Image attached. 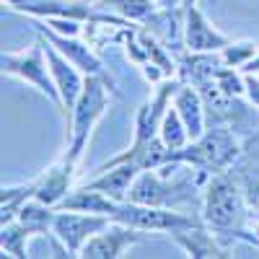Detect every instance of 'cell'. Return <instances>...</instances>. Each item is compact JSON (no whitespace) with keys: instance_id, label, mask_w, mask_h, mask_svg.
I'll return each mask as SVG.
<instances>
[{"instance_id":"7c38bea8","label":"cell","mask_w":259,"mask_h":259,"mask_svg":"<svg viewBox=\"0 0 259 259\" xmlns=\"http://www.w3.org/2000/svg\"><path fill=\"white\" fill-rule=\"evenodd\" d=\"M41 31V36H45L47 41H52V45L68 57L75 68L85 75H106L104 73V62L96 57V52L89 47V45H83V41H78L75 36H68V34H60L55 29H50L47 24H39L36 26Z\"/></svg>"},{"instance_id":"8fae6325","label":"cell","mask_w":259,"mask_h":259,"mask_svg":"<svg viewBox=\"0 0 259 259\" xmlns=\"http://www.w3.org/2000/svg\"><path fill=\"white\" fill-rule=\"evenodd\" d=\"M45 55H47L52 78L57 83V91H60V99H62V114H70L80 91H83V85H85V80H83V75H80V70L75 68V65L47 39H45Z\"/></svg>"},{"instance_id":"603a6c76","label":"cell","mask_w":259,"mask_h":259,"mask_svg":"<svg viewBox=\"0 0 259 259\" xmlns=\"http://www.w3.org/2000/svg\"><path fill=\"white\" fill-rule=\"evenodd\" d=\"M244 158L254 166H259V127L254 130L251 135H246L244 140Z\"/></svg>"},{"instance_id":"9c48e42d","label":"cell","mask_w":259,"mask_h":259,"mask_svg":"<svg viewBox=\"0 0 259 259\" xmlns=\"http://www.w3.org/2000/svg\"><path fill=\"white\" fill-rule=\"evenodd\" d=\"M138 241H140V228L112 221L104 231H99L96 236H91V239L83 244L78 256H83V259H117L130 246H135Z\"/></svg>"},{"instance_id":"484cf974","label":"cell","mask_w":259,"mask_h":259,"mask_svg":"<svg viewBox=\"0 0 259 259\" xmlns=\"http://www.w3.org/2000/svg\"><path fill=\"white\" fill-rule=\"evenodd\" d=\"M241 73H259V52H256V57H254L249 65H244Z\"/></svg>"},{"instance_id":"7a4b0ae2","label":"cell","mask_w":259,"mask_h":259,"mask_svg":"<svg viewBox=\"0 0 259 259\" xmlns=\"http://www.w3.org/2000/svg\"><path fill=\"white\" fill-rule=\"evenodd\" d=\"M109 94H117L114 89V80L109 75H89L85 78V85L70 112V145H68V153L65 158L80 163V156L85 145H89V138L94 133L96 122L106 114L109 109Z\"/></svg>"},{"instance_id":"ba28073f","label":"cell","mask_w":259,"mask_h":259,"mask_svg":"<svg viewBox=\"0 0 259 259\" xmlns=\"http://www.w3.org/2000/svg\"><path fill=\"white\" fill-rule=\"evenodd\" d=\"M182 85V78H166L161 85H158V91L145 99L140 104V109L135 114V140L130 148H143L148 143H153L161 133V122H163V114L166 109L171 106V101H174V94L177 89Z\"/></svg>"},{"instance_id":"cb8c5ba5","label":"cell","mask_w":259,"mask_h":259,"mask_svg":"<svg viewBox=\"0 0 259 259\" xmlns=\"http://www.w3.org/2000/svg\"><path fill=\"white\" fill-rule=\"evenodd\" d=\"M244 80H246V96H249L251 106H259V78H256V73H244Z\"/></svg>"},{"instance_id":"ffe728a7","label":"cell","mask_w":259,"mask_h":259,"mask_svg":"<svg viewBox=\"0 0 259 259\" xmlns=\"http://www.w3.org/2000/svg\"><path fill=\"white\" fill-rule=\"evenodd\" d=\"M99 8L109 11L119 18H127V21H140V24H145V21L156 13V0H99L96 3Z\"/></svg>"},{"instance_id":"ac0fdd59","label":"cell","mask_w":259,"mask_h":259,"mask_svg":"<svg viewBox=\"0 0 259 259\" xmlns=\"http://www.w3.org/2000/svg\"><path fill=\"white\" fill-rule=\"evenodd\" d=\"M34 192H36L34 179L26 184H18V187H3V192H0V223L16 221L21 210H24V205L34 200Z\"/></svg>"},{"instance_id":"4fadbf2b","label":"cell","mask_w":259,"mask_h":259,"mask_svg":"<svg viewBox=\"0 0 259 259\" xmlns=\"http://www.w3.org/2000/svg\"><path fill=\"white\" fill-rule=\"evenodd\" d=\"M75 168L78 163L68 161V158H62L57 161L55 166H50L45 174H39L34 179L36 184V192H34V197L39 202H45L50 207H57L65 197H68V192H70V184H73V177H75Z\"/></svg>"},{"instance_id":"5b68a950","label":"cell","mask_w":259,"mask_h":259,"mask_svg":"<svg viewBox=\"0 0 259 259\" xmlns=\"http://www.w3.org/2000/svg\"><path fill=\"white\" fill-rule=\"evenodd\" d=\"M13 11L29 13L36 18H73V21H89V24H114V26H130L127 18H119L109 11L99 8L96 3L85 0H3Z\"/></svg>"},{"instance_id":"44dd1931","label":"cell","mask_w":259,"mask_h":259,"mask_svg":"<svg viewBox=\"0 0 259 259\" xmlns=\"http://www.w3.org/2000/svg\"><path fill=\"white\" fill-rule=\"evenodd\" d=\"M161 140L166 143V148L168 150H182V148H187L189 145V133H187V124H184V119L179 117V112L174 109V104L166 109V114H163V122H161Z\"/></svg>"},{"instance_id":"3957f363","label":"cell","mask_w":259,"mask_h":259,"mask_svg":"<svg viewBox=\"0 0 259 259\" xmlns=\"http://www.w3.org/2000/svg\"><path fill=\"white\" fill-rule=\"evenodd\" d=\"M241 156H244V143H239V135L226 124H212V130H205L202 138L177 150L174 161H184L202 171L205 177H215L223 174V171H231Z\"/></svg>"},{"instance_id":"7402d4cb","label":"cell","mask_w":259,"mask_h":259,"mask_svg":"<svg viewBox=\"0 0 259 259\" xmlns=\"http://www.w3.org/2000/svg\"><path fill=\"white\" fill-rule=\"evenodd\" d=\"M259 45L256 41H231L228 47H223L218 55H221V60L226 62V65H231V68H244V65H249L254 57H256V50Z\"/></svg>"},{"instance_id":"2e32d148","label":"cell","mask_w":259,"mask_h":259,"mask_svg":"<svg viewBox=\"0 0 259 259\" xmlns=\"http://www.w3.org/2000/svg\"><path fill=\"white\" fill-rule=\"evenodd\" d=\"M119 202L114 197H109L106 192L101 189H94V187H78V189H70L68 197H65L57 210H80V212H99V215H112L117 212Z\"/></svg>"},{"instance_id":"6da1fadb","label":"cell","mask_w":259,"mask_h":259,"mask_svg":"<svg viewBox=\"0 0 259 259\" xmlns=\"http://www.w3.org/2000/svg\"><path fill=\"white\" fill-rule=\"evenodd\" d=\"M202 223L215 236H236L251 244V205L228 171L210 177L202 187Z\"/></svg>"},{"instance_id":"d4e9b609","label":"cell","mask_w":259,"mask_h":259,"mask_svg":"<svg viewBox=\"0 0 259 259\" xmlns=\"http://www.w3.org/2000/svg\"><path fill=\"white\" fill-rule=\"evenodd\" d=\"M182 3H189V0H156L158 8H179Z\"/></svg>"},{"instance_id":"8992f818","label":"cell","mask_w":259,"mask_h":259,"mask_svg":"<svg viewBox=\"0 0 259 259\" xmlns=\"http://www.w3.org/2000/svg\"><path fill=\"white\" fill-rule=\"evenodd\" d=\"M112 221L127 223L133 228L140 231H168V233H177L184 228H194L200 226L197 221L187 215L184 210H174V207H156V205H140V202H119L117 212L112 215Z\"/></svg>"},{"instance_id":"9a60e30c","label":"cell","mask_w":259,"mask_h":259,"mask_svg":"<svg viewBox=\"0 0 259 259\" xmlns=\"http://www.w3.org/2000/svg\"><path fill=\"white\" fill-rule=\"evenodd\" d=\"M174 109L179 112V117L184 119V124H187V133H189V143L192 140H197V138H202L205 135V99H202V94H200V89L197 85H192V83H187V80H182V85L177 89V94H174Z\"/></svg>"},{"instance_id":"5bb4252c","label":"cell","mask_w":259,"mask_h":259,"mask_svg":"<svg viewBox=\"0 0 259 259\" xmlns=\"http://www.w3.org/2000/svg\"><path fill=\"white\" fill-rule=\"evenodd\" d=\"M99 177H94L89 182V187L106 192L109 197H114L117 202H124L130 197V189H133L140 168L133 161H117V163H104L96 168Z\"/></svg>"},{"instance_id":"e0dca14e","label":"cell","mask_w":259,"mask_h":259,"mask_svg":"<svg viewBox=\"0 0 259 259\" xmlns=\"http://www.w3.org/2000/svg\"><path fill=\"white\" fill-rule=\"evenodd\" d=\"M171 236H174V239L184 246V251H187L189 256H231L226 249H221L218 244H215L212 236L205 233L200 226L177 231V233H171Z\"/></svg>"},{"instance_id":"52a82bcc","label":"cell","mask_w":259,"mask_h":259,"mask_svg":"<svg viewBox=\"0 0 259 259\" xmlns=\"http://www.w3.org/2000/svg\"><path fill=\"white\" fill-rule=\"evenodd\" d=\"M112 223L109 215H99V212H80V210H57L55 221H52V233L57 236V241L62 249L68 251V256H78L83 244L104 231Z\"/></svg>"},{"instance_id":"277c9868","label":"cell","mask_w":259,"mask_h":259,"mask_svg":"<svg viewBox=\"0 0 259 259\" xmlns=\"http://www.w3.org/2000/svg\"><path fill=\"white\" fill-rule=\"evenodd\" d=\"M0 65H3V75H16L21 80H26L31 89H36L41 96H47L62 112V99H60L57 83L52 78L50 62L45 55V39H39L29 52H3Z\"/></svg>"},{"instance_id":"30bf717a","label":"cell","mask_w":259,"mask_h":259,"mask_svg":"<svg viewBox=\"0 0 259 259\" xmlns=\"http://www.w3.org/2000/svg\"><path fill=\"white\" fill-rule=\"evenodd\" d=\"M228 45L231 39L210 24L194 0H189L184 8V47L189 52H221Z\"/></svg>"},{"instance_id":"d6986e66","label":"cell","mask_w":259,"mask_h":259,"mask_svg":"<svg viewBox=\"0 0 259 259\" xmlns=\"http://www.w3.org/2000/svg\"><path fill=\"white\" fill-rule=\"evenodd\" d=\"M31 228L24 226L18 218L11 223H0V249L8 256H29V239H31Z\"/></svg>"}]
</instances>
